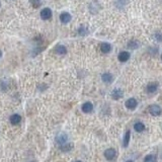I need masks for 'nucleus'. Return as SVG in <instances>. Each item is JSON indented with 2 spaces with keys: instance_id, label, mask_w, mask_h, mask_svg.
Returning <instances> with one entry per match:
<instances>
[{
  "instance_id": "nucleus-13",
  "label": "nucleus",
  "mask_w": 162,
  "mask_h": 162,
  "mask_svg": "<svg viewBox=\"0 0 162 162\" xmlns=\"http://www.w3.org/2000/svg\"><path fill=\"white\" fill-rule=\"evenodd\" d=\"M157 88H158V84H157L156 82L149 83L148 86H147V91H148L149 93H154L157 90Z\"/></svg>"
},
{
  "instance_id": "nucleus-11",
  "label": "nucleus",
  "mask_w": 162,
  "mask_h": 162,
  "mask_svg": "<svg viewBox=\"0 0 162 162\" xmlns=\"http://www.w3.org/2000/svg\"><path fill=\"white\" fill-rule=\"evenodd\" d=\"M130 59V53L129 52H121L119 54V60L121 62H127Z\"/></svg>"
},
{
  "instance_id": "nucleus-10",
  "label": "nucleus",
  "mask_w": 162,
  "mask_h": 162,
  "mask_svg": "<svg viewBox=\"0 0 162 162\" xmlns=\"http://www.w3.org/2000/svg\"><path fill=\"white\" fill-rule=\"evenodd\" d=\"M60 20H61V22H63V23H68L69 21L71 20V15H70V13H68V12H63V13H61V15H60Z\"/></svg>"
},
{
  "instance_id": "nucleus-12",
  "label": "nucleus",
  "mask_w": 162,
  "mask_h": 162,
  "mask_svg": "<svg viewBox=\"0 0 162 162\" xmlns=\"http://www.w3.org/2000/svg\"><path fill=\"white\" fill-rule=\"evenodd\" d=\"M72 148H73V144L72 143H69V142L65 143V144H63L60 146V150L63 152H69L72 150Z\"/></svg>"
},
{
  "instance_id": "nucleus-18",
  "label": "nucleus",
  "mask_w": 162,
  "mask_h": 162,
  "mask_svg": "<svg viewBox=\"0 0 162 162\" xmlns=\"http://www.w3.org/2000/svg\"><path fill=\"white\" fill-rule=\"evenodd\" d=\"M77 33H78V35H86L88 34V30H87V27H84V25H81V27L78 28Z\"/></svg>"
},
{
  "instance_id": "nucleus-3",
  "label": "nucleus",
  "mask_w": 162,
  "mask_h": 162,
  "mask_svg": "<svg viewBox=\"0 0 162 162\" xmlns=\"http://www.w3.org/2000/svg\"><path fill=\"white\" fill-rule=\"evenodd\" d=\"M116 151L114 148H108L104 151V157H106V159H108L109 161L114 160V159L116 158Z\"/></svg>"
},
{
  "instance_id": "nucleus-17",
  "label": "nucleus",
  "mask_w": 162,
  "mask_h": 162,
  "mask_svg": "<svg viewBox=\"0 0 162 162\" xmlns=\"http://www.w3.org/2000/svg\"><path fill=\"white\" fill-rule=\"evenodd\" d=\"M130 138H131V132L128 131L125 134V137H124V147H128L129 143H130Z\"/></svg>"
},
{
  "instance_id": "nucleus-25",
  "label": "nucleus",
  "mask_w": 162,
  "mask_h": 162,
  "mask_svg": "<svg viewBox=\"0 0 162 162\" xmlns=\"http://www.w3.org/2000/svg\"><path fill=\"white\" fill-rule=\"evenodd\" d=\"M126 162H134V161H132V160H128V161H126Z\"/></svg>"
},
{
  "instance_id": "nucleus-5",
  "label": "nucleus",
  "mask_w": 162,
  "mask_h": 162,
  "mask_svg": "<svg viewBox=\"0 0 162 162\" xmlns=\"http://www.w3.org/2000/svg\"><path fill=\"white\" fill-rule=\"evenodd\" d=\"M41 17L43 20H50L52 17V10L50 8H44L41 11Z\"/></svg>"
},
{
  "instance_id": "nucleus-21",
  "label": "nucleus",
  "mask_w": 162,
  "mask_h": 162,
  "mask_svg": "<svg viewBox=\"0 0 162 162\" xmlns=\"http://www.w3.org/2000/svg\"><path fill=\"white\" fill-rule=\"evenodd\" d=\"M30 2H32L33 6L35 7V8H38V7H40L41 3H42V0H32Z\"/></svg>"
},
{
  "instance_id": "nucleus-24",
  "label": "nucleus",
  "mask_w": 162,
  "mask_h": 162,
  "mask_svg": "<svg viewBox=\"0 0 162 162\" xmlns=\"http://www.w3.org/2000/svg\"><path fill=\"white\" fill-rule=\"evenodd\" d=\"M1 57H2V52L0 51V58H1Z\"/></svg>"
},
{
  "instance_id": "nucleus-2",
  "label": "nucleus",
  "mask_w": 162,
  "mask_h": 162,
  "mask_svg": "<svg viewBox=\"0 0 162 162\" xmlns=\"http://www.w3.org/2000/svg\"><path fill=\"white\" fill-rule=\"evenodd\" d=\"M56 142L58 143L60 146L61 145H63V144H65V143H67L68 142V135L66 134V133H64V132L58 134L56 136Z\"/></svg>"
},
{
  "instance_id": "nucleus-9",
  "label": "nucleus",
  "mask_w": 162,
  "mask_h": 162,
  "mask_svg": "<svg viewBox=\"0 0 162 162\" xmlns=\"http://www.w3.org/2000/svg\"><path fill=\"white\" fill-rule=\"evenodd\" d=\"M55 52L58 55H65L67 53V48L63 46V45H57L55 47Z\"/></svg>"
},
{
  "instance_id": "nucleus-14",
  "label": "nucleus",
  "mask_w": 162,
  "mask_h": 162,
  "mask_svg": "<svg viewBox=\"0 0 162 162\" xmlns=\"http://www.w3.org/2000/svg\"><path fill=\"white\" fill-rule=\"evenodd\" d=\"M101 50L102 53L108 54V53H109V52H111V46L108 44V43H102L101 46Z\"/></svg>"
},
{
  "instance_id": "nucleus-8",
  "label": "nucleus",
  "mask_w": 162,
  "mask_h": 162,
  "mask_svg": "<svg viewBox=\"0 0 162 162\" xmlns=\"http://www.w3.org/2000/svg\"><path fill=\"white\" fill-rule=\"evenodd\" d=\"M123 91H122L121 89H119V88H116V89L113 90V92H111V97H113L115 101H119L120 98L123 97Z\"/></svg>"
},
{
  "instance_id": "nucleus-1",
  "label": "nucleus",
  "mask_w": 162,
  "mask_h": 162,
  "mask_svg": "<svg viewBox=\"0 0 162 162\" xmlns=\"http://www.w3.org/2000/svg\"><path fill=\"white\" fill-rule=\"evenodd\" d=\"M148 111L149 113L151 114L152 116H160L161 115V111L162 109L159 106H157V104H151V106L148 108Z\"/></svg>"
},
{
  "instance_id": "nucleus-28",
  "label": "nucleus",
  "mask_w": 162,
  "mask_h": 162,
  "mask_svg": "<svg viewBox=\"0 0 162 162\" xmlns=\"http://www.w3.org/2000/svg\"><path fill=\"white\" fill-rule=\"evenodd\" d=\"M161 59H162V55H161Z\"/></svg>"
},
{
  "instance_id": "nucleus-15",
  "label": "nucleus",
  "mask_w": 162,
  "mask_h": 162,
  "mask_svg": "<svg viewBox=\"0 0 162 162\" xmlns=\"http://www.w3.org/2000/svg\"><path fill=\"white\" fill-rule=\"evenodd\" d=\"M101 79L104 83H111V81H113L114 77L111 73H104V74H102L101 76Z\"/></svg>"
},
{
  "instance_id": "nucleus-6",
  "label": "nucleus",
  "mask_w": 162,
  "mask_h": 162,
  "mask_svg": "<svg viewBox=\"0 0 162 162\" xmlns=\"http://www.w3.org/2000/svg\"><path fill=\"white\" fill-rule=\"evenodd\" d=\"M138 102L135 98H129L127 101H126V108L128 109H135L137 108Z\"/></svg>"
},
{
  "instance_id": "nucleus-4",
  "label": "nucleus",
  "mask_w": 162,
  "mask_h": 162,
  "mask_svg": "<svg viewBox=\"0 0 162 162\" xmlns=\"http://www.w3.org/2000/svg\"><path fill=\"white\" fill-rule=\"evenodd\" d=\"M81 109H82L83 113L89 114V113H91V111H93V104H92L91 102H89V101L84 102V103L82 104V106H81Z\"/></svg>"
},
{
  "instance_id": "nucleus-27",
  "label": "nucleus",
  "mask_w": 162,
  "mask_h": 162,
  "mask_svg": "<svg viewBox=\"0 0 162 162\" xmlns=\"http://www.w3.org/2000/svg\"><path fill=\"white\" fill-rule=\"evenodd\" d=\"M30 162H35V161H30Z\"/></svg>"
},
{
  "instance_id": "nucleus-7",
  "label": "nucleus",
  "mask_w": 162,
  "mask_h": 162,
  "mask_svg": "<svg viewBox=\"0 0 162 162\" xmlns=\"http://www.w3.org/2000/svg\"><path fill=\"white\" fill-rule=\"evenodd\" d=\"M9 121H10V124L13 126H16L18 125V124L21 122V116L20 115H17V114H14V115L10 116V118H9Z\"/></svg>"
},
{
  "instance_id": "nucleus-22",
  "label": "nucleus",
  "mask_w": 162,
  "mask_h": 162,
  "mask_svg": "<svg viewBox=\"0 0 162 162\" xmlns=\"http://www.w3.org/2000/svg\"><path fill=\"white\" fill-rule=\"evenodd\" d=\"M155 39L158 41V42H162V34H160V33H156Z\"/></svg>"
},
{
  "instance_id": "nucleus-19",
  "label": "nucleus",
  "mask_w": 162,
  "mask_h": 162,
  "mask_svg": "<svg viewBox=\"0 0 162 162\" xmlns=\"http://www.w3.org/2000/svg\"><path fill=\"white\" fill-rule=\"evenodd\" d=\"M139 46H140V44H139V42H137V41H131V42L128 44V48H130V49H132V50L137 49Z\"/></svg>"
},
{
  "instance_id": "nucleus-16",
  "label": "nucleus",
  "mask_w": 162,
  "mask_h": 162,
  "mask_svg": "<svg viewBox=\"0 0 162 162\" xmlns=\"http://www.w3.org/2000/svg\"><path fill=\"white\" fill-rule=\"evenodd\" d=\"M134 129H135L136 132L141 133L145 130V125L143 123H141V122H138V123H136L134 125Z\"/></svg>"
},
{
  "instance_id": "nucleus-23",
  "label": "nucleus",
  "mask_w": 162,
  "mask_h": 162,
  "mask_svg": "<svg viewBox=\"0 0 162 162\" xmlns=\"http://www.w3.org/2000/svg\"><path fill=\"white\" fill-rule=\"evenodd\" d=\"M116 3H119V4H122V5H124L125 4V2H126V0H116Z\"/></svg>"
},
{
  "instance_id": "nucleus-20",
  "label": "nucleus",
  "mask_w": 162,
  "mask_h": 162,
  "mask_svg": "<svg viewBox=\"0 0 162 162\" xmlns=\"http://www.w3.org/2000/svg\"><path fill=\"white\" fill-rule=\"evenodd\" d=\"M144 162H156V156L155 155H152V154H150V155H147L146 157H145Z\"/></svg>"
},
{
  "instance_id": "nucleus-26",
  "label": "nucleus",
  "mask_w": 162,
  "mask_h": 162,
  "mask_svg": "<svg viewBox=\"0 0 162 162\" xmlns=\"http://www.w3.org/2000/svg\"><path fill=\"white\" fill-rule=\"evenodd\" d=\"M75 162H82V161H80V160H77V161H75Z\"/></svg>"
}]
</instances>
